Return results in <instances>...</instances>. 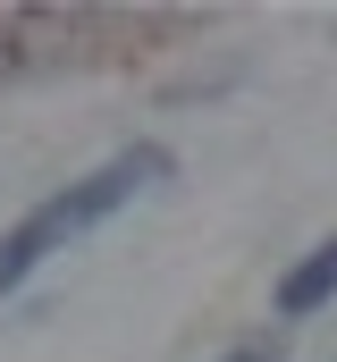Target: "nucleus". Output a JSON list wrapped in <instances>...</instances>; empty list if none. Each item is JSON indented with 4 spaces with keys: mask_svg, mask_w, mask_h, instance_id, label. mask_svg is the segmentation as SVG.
<instances>
[{
    "mask_svg": "<svg viewBox=\"0 0 337 362\" xmlns=\"http://www.w3.org/2000/svg\"><path fill=\"white\" fill-rule=\"evenodd\" d=\"M152 177H168V152H152V144H135V152H118V160H101L93 177H76L68 194H51V202H34L8 236H0V295L8 286H25V278L42 270L51 253H68L84 228H101L118 202H135Z\"/></svg>",
    "mask_w": 337,
    "mask_h": 362,
    "instance_id": "f257e3e1",
    "label": "nucleus"
},
{
    "mask_svg": "<svg viewBox=\"0 0 337 362\" xmlns=\"http://www.w3.org/2000/svg\"><path fill=\"white\" fill-rule=\"evenodd\" d=\"M329 295H337V236H329V245H312L295 270L278 278V320H312Z\"/></svg>",
    "mask_w": 337,
    "mask_h": 362,
    "instance_id": "f03ea898",
    "label": "nucleus"
},
{
    "mask_svg": "<svg viewBox=\"0 0 337 362\" xmlns=\"http://www.w3.org/2000/svg\"><path fill=\"white\" fill-rule=\"evenodd\" d=\"M219 362H270V354H261V346H236V354H219Z\"/></svg>",
    "mask_w": 337,
    "mask_h": 362,
    "instance_id": "7ed1b4c3",
    "label": "nucleus"
}]
</instances>
